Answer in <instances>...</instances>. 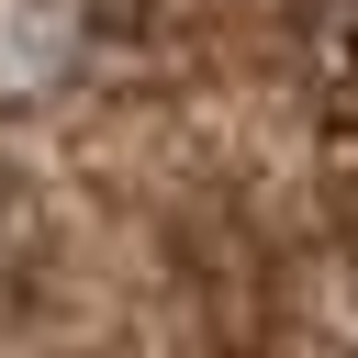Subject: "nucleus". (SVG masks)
<instances>
[{
  "label": "nucleus",
  "instance_id": "1",
  "mask_svg": "<svg viewBox=\"0 0 358 358\" xmlns=\"http://www.w3.org/2000/svg\"><path fill=\"white\" fill-rule=\"evenodd\" d=\"M101 56V0H0V101H56Z\"/></svg>",
  "mask_w": 358,
  "mask_h": 358
}]
</instances>
